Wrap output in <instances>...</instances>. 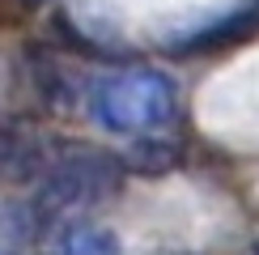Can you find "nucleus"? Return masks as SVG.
<instances>
[{
  "label": "nucleus",
  "instance_id": "obj_9",
  "mask_svg": "<svg viewBox=\"0 0 259 255\" xmlns=\"http://www.w3.org/2000/svg\"><path fill=\"white\" fill-rule=\"evenodd\" d=\"M170 255H175V251H170Z\"/></svg>",
  "mask_w": 259,
  "mask_h": 255
},
{
  "label": "nucleus",
  "instance_id": "obj_3",
  "mask_svg": "<svg viewBox=\"0 0 259 255\" xmlns=\"http://www.w3.org/2000/svg\"><path fill=\"white\" fill-rule=\"evenodd\" d=\"M60 149L34 128L0 123V187H34Z\"/></svg>",
  "mask_w": 259,
  "mask_h": 255
},
{
  "label": "nucleus",
  "instance_id": "obj_2",
  "mask_svg": "<svg viewBox=\"0 0 259 255\" xmlns=\"http://www.w3.org/2000/svg\"><path fill=\"white\" fill-rule=\"evenodd\" d=\"M123 175L127 166L102 149H60L51 166L38 175L30 204L42 217V226H56V221L81 217V212L106 204L123 187Z\"/></svg>",
  "mask_w": 259,
  "mask_h": 255
},
{
  "label": "nucleus",
  "instance_id": "obj_5",
  "mask_svg": "<svg viewBox=\"0 0 259 255\" xmlns=\"http://www.w3.org/2000/svg\"><path fill=\"white\" fill-rule=\"evenodd\" d=\"M42 217L34 212L30 196H9L0 191V255H30L42 238Z\"/></svg>",
  "mask_w": 259,
  "mask_h": 255
},
{
  "label": "nucleus",
  "instance_id": "obj_1",
  "mask_svg": "<svg viewBox=\"0 0 259 255\" xmlns=\"http://www.w3.org/2000/svg\"><path fill=\"white\" fill-rule=\"evenodd\" d=\"M85 111L111 136H149L179 119V90L157 68H111L85 85Z\"/></svg>",
  "mask_w": 259,
  "mask_h": 255
},
{
  "label": "nucleus",
  "instance_id": "obj_6",
  "mask_svg": "<svg viewBox=\"0 0 259 255\" xmlns=\"http://www.w3.org/2000/svg\"><path fill=\"white\" fill-rule=\"evenodd\" d=\"M179 157V145L166 141L161 132H149V136H136V149H132V166L140 170H166L170 162Z\"/></svg>",
  "mask_w": 259,
  "mask_h": 255
},
{
  "label": "nucleus",
  "instance_id": "obj_8",
  "mask_svg": "<svg viewBox=\"0 0 259 255\" xmlns=\"http://www.w3.org/2000/svg\"><path fill=\"white\" fill-rule=\"evenodd\" d=\"M26 5H42V0H26Z\"/></svg>",
  "mask_w": 259,
  "mask_h": 255
},
{
  "label": "nucleus",
  "instance_id": "obj_7",
  "mask_svg": "<svg viewBox=\"0 0 259 255\" xmlns=\"http://www.w3.org/2000/svg\"><path fill=\"white\" fill-rule=\"evenodd\" d=\"M246 255H259V242H255V247H251V251H246Z\"/></svg>",
  "mask_w": 259,
  "mask_h": 255
},
{
  "label": "nucleus",
  "instance_id": "obj_4",
  "mask_svg": "<svg viewBox=\"0 0 259 255\" xmlns=\"http://www.w3.org/2000/svg\"><path fill=\"white\" fill-rule=\"evenodd\" d=\"M42 255H123V247L111 226H102L94 217H68L47 238Z\"/></svg>",
  "mask_w": 259,
  "mask_h": 255
}]
</instances>
